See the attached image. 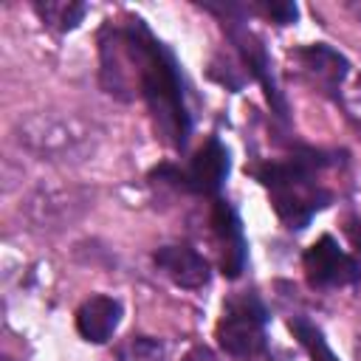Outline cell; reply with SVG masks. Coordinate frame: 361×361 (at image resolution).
Returning a JSON list of instances; mask_svg holds the SVG:
<instances>
[{"mask_svg":"<svg viewBox=\"0 0 361 361\" xmlns=\"http://www.w3.org/2000/svg\"><path fill=\"white\" fill-rule=\"evenodd\" d=\"M99 56L102 87L124 102H130L135 90L144 99L161 141L180 152L192 133V116L175 54L141 17H130L124 25L107 23L99 31Z\"/></svg>","mask_w":361,"mask_h":361,"instance_id":"1","label":"cell"},{"mask_svg":"<svg viewBox=\"0 0 361 361\" xmlns=\"http://www.w3.org/2000/svg\"><path fill=\"white\" fill-rule=\"evenodd\" d=\"M338 158L336 152H322L313 147H299L285 161H268L254 166V178L268 189L271 206L279 214V220L299 231L310 223L316 212L330 206L333 192L319 183V172L333 166Z\"/></svg>","mask_w":361,"mask_h":361,"instance_id":"2","label":"cell"},{"mask_svg":"<svg viewBox=\"0 0 361 361\" xmlns=\"http://www.w3.org/2000/svg\"><path fill=\"white\" fill-rule=\"evenodd\" d=\"M265 322L268 310L254 293L231 296L223 305V316L214 327L217 344L237 361H254L265 353Z\"/></svg>","mask_w":361,"mask_h":361,"instance_id":"3","label":"cell"},{"mask_svg":"<svg viewBox=\"0 0 361 361\" xmlns=\"http://www.w3.org/2000/svg\"><path fill=\"white\" fill-rule=\"evenodd\" d=\"M206 8L223 17V31L228 34L231 45L237 48L240 62H243V68H245V76L262 85L265 99H268V104H271V113H276L279 118H285V116H288V104H285V96H282V90H279V85H276V79H274L271 56H268L262 39L240 20V14H243L248 6L226 3V6H206Z\"/></svg>","mask_w":361,"mask_h":361,"instance_id":"4","label":"cell"},{"mask_svg":"<svg viewBox=\"0 0 361 361\" xmlns=\"http://www.w3.org/2000/svg\"><path fill=\"white\" fill-rule=\"evenodd\" d=\"M228 149L223 147V141L217 135H212L197 152L195 158L189 161L186 169H178L172 164H161L152 169V180H164V183H172L175 189L180 192H192V195H209V197H217L226 178H228Z\"/></svg>","mask_w":361,"mask_h":361,"instance_id":"5","label":"cell"},{"mask_svg":"<svg viewBox=\"0 0 361 361\" xmlns=\"http://www.w3.org/2000/svg\"><path fill=\"white\" fill-rule=\"evenodd\" d=\"M305 265V276L310 282V288L319 290H330V288H344V285H355L361 279V265L355 257H350L336 237L322 234L302 257Z\"/></svg>","mask_w":361,"mask_h":361,"instance_id":"6","label":"cell"},{"mask_svg":"<svg viewBox=\"0 0 361 361\" xmlns=\"http://www.w3.org/2000/svg\"><path fill=\"white\" fill-rule=\"evenodd\" d=\"M212 231H214V243L220 251V271L228 279H237L245 271L248 262V245H245V234H243V223L234 212V206L223 197H214L212 206Z\"/></svg>","mask_w":361,"mask_h":361,"instance_id":"7","label":"cell"},{"mask_svg":"<svg viewBox=\"0 0 361 361\" xmlns=\"http://www.w3.org/2000/svg\"><path fill=\"white\" fill-rule=\"evenodd\" d=\"M290 59L299 62V71L302 76L322 93L327 96H336L341 82L347 79L350 73V62L347 56H341L336 48L324 45V42H313V45H305V48H296L290 51Z\"/></svg>","mask_w":361,"mask_h":361,"instance_id":"8","label":"cell"},{"mask_svg":"<svg viewBox=\"0 0 361 361\" xmlns=\"http://www.w3.org/2000/svg\"><path fill=\"white\" fill-rule=\"evenodd\" d=\"M17 141L42 158H65V155H73V147L79 141H85V133H73L71 121L65 124L56 118L34 116L25 124H20Z\"/></svg>","mask_w":361,"mask_h":361,"instance_id":"9","label":"cell"},{"mask_svg":"<svg viewBox=\"0 0 361 361\" xmlns=\"http://www.w3.org/2000/svg\"><path fill=\"white\" fill-rule=\"evenodd\" d=\"M152 262L169 282H175L183 290H200L212 279L206 257L197 254L192 245H161L152 254Z\"/></svg>","mask_w":361,"mask_h":361,"instance_id":"10","label":"cell"},{"mask_svg":"<svg viewBox=\"0 0 361 361\" xmlns=\"http://www.w3.org/2000/svg\"><path fill=\"white\" fill-rule=\"evenodd\" d=\"M121 322V302L113 296H90L76 310V330L90 344H107Z\"/></svg>","mask_w":361,"mask_h":361,"instance_id":"11","label":"cell"},{"mask_svg":"<svg viewBox=\"0 0 361 361\" xmlns=\"http://www.w3.org/2000/svg\"><path fill=\"white\" fill-rule=\"evenodd\" d=\"M34 11L39 14V20L48 28L65 34V31H73L82 23V17L87 14V6L73 3V0H45V3H34Z\"/></svg>","mask_w":361,"mask_h":361,"instance_id":"12","label":"cell"},{"mask_svg":"<svg viewBox=\"0 0 361 361\" xmlns=\"http://www.w3.org/2000/svg\"><path fill=\"white\" fill-rule=\"evenodd\" d=\"M116 358L118 361H166V347L152 336H130L124 344L116 347Z\"/></svg>","mask_w":361,"mask_h":361,"instance_id":"13","label":"cell"},{"mask_svg":"<svg viewBox=\"0 0 361 361\" xmlns=\"http://www.w3.org/2000/svg\"><path fill=\"white\" fill-rule=\"evenodd\" d=\"M251 8L259 11L265 20L276 23V25H290V23H296V17H299L296 3H257V6H251Z\"/></svg>","mask_w":361,"mask_h":361,"instance_id":"14","label":"cell"},{"mask_svg":"<svg viewBox=\"0 0 361 361\" xmlns=\"http://www.w3.org/2000/svg\"><path fill=\"white\" fill-rule=\"evenodd\" d=\"M180 361H223L212 347H206V344H195V347H189L186 353H183V358Z\"/></svg>","mask_w":361,"mask_h":361,"instance_id":"15","label":"cell"},{"mask_svg":"<svg viewBox=\"0 0 361 361\" xmlns=\"http://www.w3.org/2000/svg\"><path fill=\"white\" fill-rule=\"evenodd\" d=\"M347 234H350L353 245L361 251V223H353V220H350V226H347Z\"/></svg>","mask_w":361,"mask_h":361,"instance_id":"16","label":"cell"},{"mask_svg":"<svg viewBox=\"0 0 361 361\" xmlns=\"http://www.w3.org/2000/svg\"><path fill=\"white\" fill-rule=\"evenodd\" d=\"M355 361H361V341L355 344Z\"/></svg>","mask_w":361,"mask_h":361,"instance_id":"17","label":"cell"},{"mask_svg":"<svg viewBox=\"0 0 361 361\" xmlns=\"http://www.w3.org/2000/svg\"><path fill=\"white\" fill-rule=\"evenodd\" d=\"M6 361H8V358H6Z\"/></svg>","mask_w":361,"mask_h":361,"instance_id":"18","label":"cell"}]
</instances>
